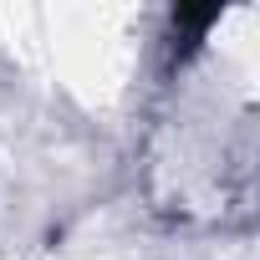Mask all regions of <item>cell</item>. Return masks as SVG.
Wrapping results in <instances>:
<instances>
[{
    "label": "cell",
    "instance_id": "1",
    "mask_svg": "<svg viewBox=\"0 0 260 260\" xmlns=\"http://www.w3.org/2000/svg\"><path fill=\"white\" fill-rule=\"evenodd\" d=\"M214 21H219V6H179V11H174V51L189 56Z\"/></svg>",
    "mask_w": 260,
    "mask_h": 260
}]
</instances>
